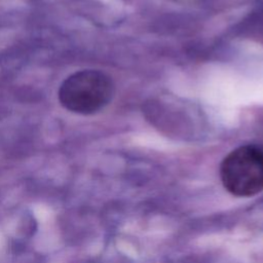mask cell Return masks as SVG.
Instances as JSON below:
<instances>
[{
  "mask_svg": "<svg viewBox=\"0 0 263 263\" xmlns=\"http://www.w3.org/2000/svg\"><path fill=\"white\" fill-rule=\"evenodd\" d=\"M114 95L111 77L100 70L84 69L63 80L58 90L59 102L70 112L91 115L105 108Z\"/></svg>",
  "mask_w": 263,
  "mask_h": 263,
  "instance_id": "6da1fadb",
  "label": "cell"
},
{
  "mask_svg": "<svg viewBox=\"0 0 263 263\" xmlns=\"http://www.w3.org/2000/svg\"><path fill=\"white\" fill-rule=\"evenodd\" d=\"M220 177L224 188L235 196H253L263 190V150L241 146L222 161Z\"/></svg>",
  "mask_w": 263,
  "mask_h": 263,
  "instance_id": "7a4b0ae2",
  "label": "cell"
}]
</instances>
